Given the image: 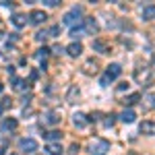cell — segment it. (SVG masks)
<instances>
[{
  "mask_svg": "<svg viewBox=\"0 0 155 155\" xmlns=\"http://www.w3.org/2000/svg\"><path fill=\"white\" fill-rule=\"evenodd\" d=\"M0 114H2V107H0Z\"/></svg>",
  "mask_w": 155,
  "mask_h": 155,
  "instance_id": "obj_38",
  "label": "cell"
},
{
  "mask_svg": "<svg viewBox=\"0 0 155 155\" xmlns=\"http://www.w3.org/2000/svg\"><path fill=\"white\" fill-rule=\"evenodd\" d=\"M79 17H81V6H74L71 12L64 15V23L66 25H74L77 21H79Z\"/></svg>",
  "mask_w": 155,
  "mask_h": 155,
  "instance_id": "obj_3",
  "label": "cell"
},
{
  "mask_svg": "<svg viewBox=\"0 0 155 155\" xmlns=\"http://www.w3.org/2000/svg\"><path fill=\"white\" fill-rule=\"evenodd\" d=\"M19 147H21V151H25V153L37 151V143L33 139H21V141H19Z\"/></svg>",
  "mask_w": 155,
  "mask_h": 155,
  "instance_id": "obj_4",
  "label": "cell"
},
{
  "mask_svg": "<svg viewBox=\"0 0 155 155\" xmlns=\"http://www.w3.org/2000/svg\"><path fill=\"white\" fill-rule=\"evenodd\" d=\"M46 19H48V15H46L44 11H31V15H29V21H31L33 25H41Z\"/></svg>",
  "mask_w": 155,
  "mask_h": 155,
  "instance_id": "obj_5",
  "label": "cell"
},
{
  "mask_svg": "<svg viewBox=\"0 0 155 155\" xmlns=\"http://www.w3.org/2000/svg\"><path fill=\"white\" fill-rule=\"evenodd\" d=\"M141 132H143V134H149V137H155V122L153 120L141 122Z\"/></svg>",
  "mask_w": 155,
  "mask_h": 155,
  "instance_id": "obj_8",
  "label": "cell"
},
{
  "mask_svg": "<svg viewBox=\"0 0 155 155\" xmlns=\"http://www.w3.org/2000/svg\"><path fill=\"white\" fill-rule=\"evenodd\" d=\"M46 151H48L50 155H62V147H60V143H50L48 147H46Z\"/></svg>",
  "mask_w": 155,
  "mask_h": 155,
  "instance_id": "obj_15",
  "label": "cell"
},
{
  "mask_svg": "<svg viewBox=\"0 0 155 155\" xmlns=\"http://www.w3.org/2000/svg\"><path fill=\"white\" fill-rule=\"evenodd\" d=\"M141 19H143V21H153L155 19V4H147V6H143Z\"/></svg>",
  "mask_w": 155,
  "mask_h": 155,
  "instance_id": "obj_7",
  "label": "cell"
},
{
  "mask_svg": "<svg viewBox=\"0 0 155 155\" xmlns=\"http://www.w3.org/2000/svg\"><path fill=\"white\" fill-rule=\"evenodd\" d=\"M12 87H15L17 91H21V89L25 87V81L23 79H15V81H12Z\"/></svg>",
  "mask_w": 155,
  "mask_h": 155,
  "instance_id": "obj_25",
  "label": "cell"
},
{
  "mask_svg": "<svg viewBox=\"0 0 155 155\" xmlns=\"http://www.w3.org/2000/svg\"><path fill=\"white\" fill-rule=\"evenodd\" d=\"M58 33H60V27H58V25H54V27H52V29L48 31V35H52V37H56Z\"/></svg>",
  "mask_w": 155,
  "mask_h": 155,
  "instance_id": "obj_29",
  "label": "cell"
},
{
  "mask_svg": "<svg viewBox=\"0 0 155 155\" xmlns=\"http://www.w3.org/2000/svg\"><path fill=\"white\" fill-rule=\"evenodd\" d=\"M134 81L139 85H143V87H151L153 85V72H151V68H147V66L134 68Z\"/></svg>",
  "mask_w": 155,
  "mask_h": 155,
  "instance_id": "obj_1",
  "label": "cell"
},
{
  "mask_svg": "<svg viewBox=\"0 0 155 155\" xmlns=\"http://www.w3.org/2000/svg\"><path fill=\"white\" fill-rule=\"evenodd\" d=\"M12 155H15V153H12Z\"/></svg>",
  "mask_w": 155,
  "mask_h": 155,
  "instance_id": "obj_39",
  "label": "cell"
},
{
  "mask_svg": "<svg viewBox=\"0 0 155 155\" xmlns=\"http://www.w3.org/2000/svg\"><path fill=\"white\" fill-rule=\"evenodd\" d=\"M71 35L74 37V39H79V37L85 35V29L83 27H74V29H71Z\"/></svg>",
  "mask_w": 155,
  "mask_h": 155,
  "instance_id": "obj_23",
  "label": "cell"
},
{
  "mask_svg": "<svg viewBox=\"0 0 155 155\" xmlns=\"http://www.w3.org/2000/svg\"><path fill=\"white\" fill-rule=\"evenodd\" d=\"M0 66H6V68L11 66V64H8V58H6V54H0Z\"/></svg>",
  "mask_w": 155,
  "mask_h": 155,
  "instance_id": "obj_28",
  "label": "cell"
},
{
  "mask_svg": "<svg viewBox=\"0 0 155 155\" xmlns=\"http://www.w3.org/2000/svg\"><path fill=\"white\" fill-rule=\"evenodd\" d=\"M128 89V83H120L118 85V91H126Z\"/></svg>",
  "mask_w": 155,
  "mask_h": 155,
  "instance_id": "obj_32",
  "label": "cell"
},
{
  "mask_svg": "<svg viewBox=\"0 0 155 155\" xmlns=\"http://www.w3.org/2000/svg\"><path fill=\"white\" fill-rule=\"evenodd\" d=\"M2 89H4V85H2V83H0V93H2Z\"/></svg>",
  "mask_w": 155,
  "mask_h": 155,
  "instance_id": "obj_36",
  "label": "cell"
},
{
  "mask_svg": "<svg viewBox=\"0 0 155 155\" xmlns=\"http://www.w3.org/2000/svg\"><path fill=\"white\" fill-rule=\"evenodd\" d=\"M143 107L145 110H155V93H147L143 97Z\"/></svg>",
  "mask_w": 155,
  "mask_h": 155,
  "instance_id": "obj_12",
  "label": "cell"
},
{
  "mask_svg": "<svg viewBox=\"0 0 155 155\" xmlns=\"http://www.w3.org/2000/svg\"><path fill=\"white\" fill-rule=\"evenodd\" d=\"M85 31H89V33H97L99 31V25H97V21L93 17H87L85 19Z\"/></svg>",
  "mask_w": 155,
  "mask_h": 155,
  "instance_id": "obj_9",
  "label": "cell"
},
{
  "mask_svg": "<svg viewBox=\"0 0 155 155\" xmlns=\"http://www.w3.org/2000/svg\"><path fill=\"white\" fill-rule=\"evenodd\" d=\"M0 31H4V23H2V19H0Z\"/></svg>",
  "mask_w": 155,
  "mask_h": 155,
  "instance_id": "obj_34",
  "label": "cell"
},
{
  "mask_svg": "<svg viewBox=\"0 0 155 155\" xmlns=\"http://www.w3.org/2000/svg\"><path fill=\"white\" fill-rule=\"evenodd\" d=\"M134 118H137V114H134L132 110H124V112L120 114V120H122V122H126V124L134 122Z\"/></svg>",
  "mask_w": 155,
  "mask_h": 155,
  "instance_id": "obj_13",
  "label": "cell"
},
{
  "mask_svg": "<svg viewBox=\"0 0 155 155\" xmlns=\"http://www.w3.org/2000/svg\"><path fill=\"white\" fill-rule=\"evenodd\" d=\"M35 39H37V41H46V39H48V31H37Z\"/></svg>",
  "mask_w": 155,
  "mask_h": 155,
  "instance_id": "obj_26",
  "label": "cell"
},
{
  "mask_svg": "<svg viewBox=\"0 0 155 155\" xmlns=\"http://www.w3.org/2000/svg\"><path fill=\"white\" fill-rule=\"evenodd\" d=\"M137 101H141V95H139V93H132V95H128V97L122 99L124 106H132V104H137Z\"/></svg>",
  "mask_w": 155,
  "mask_h": 155,
  "instance_id": "obj_16",
  "label": "cell"
},
{
  "mask_svg": "<svg viewBox=\"0 0 155 155\" xmlns=\"http://www.w3.org/2000/svg\"><path fill=\"white\" fill-rule=\"evenodd\" d=\"M153 68H155V56H153Z\"/></svg>",
  "mask_w": 155,
  "mask_h": 155,
  "instance_id": "obj_37",
  "label": "cell"
},
{
  "mask_svg": "<svg viewBox=\"0 0 155 155\" xmlns=\"http://www.w3.org/2000/svg\"><path fill=\"white\" fill-rule=\"evenodd\" d=\"M93 50L101 52V54H106V52H107V44H106V41H101V39H95V41H93Z\"/></svg>",
  "mask_w": 155,
  "mask_h": 155,
  "instance_id": "obj_18",
  "label": "cell"
},
{
  "mask_svg": "<svg viewBox=\"0 0 155 155\" xmlns=\"http://www.w3.org/2000/svg\"><path fill=\"white\" fill-rule=\"evenodd\" d=\"M46 4H48V6H56V4H58V0H46Z\"/></svg>",
  "mask_w": 155,
  "mask_h": 155,
  "instance_id": "obj_33",
  "label": "cell"
},
{
  "mask_svg": "<svg viewBox=\"0 0 155 155\" xmlns=\"http://www.w3.org/2000/svg\"><path fill=\"white\" fill-rule=\"evenodd\" d=\"M4 151H6V149H4V147H0V155H4Z\"/></svg>",
  "mask_w": 155,
  "mask_h": 155,
  "instance_id": "obj_35",
  "label": "cell"
},
{
  "mask_svg": "<svg viewBox=\"0 0 155 155\" xmlns=\"http://www.w3.org/2000/svg\"><path fill=\"white\" fill-rule=\"evenodd\" d=\"M41 120H44V124H58L60 122V114L58 112H48Z\"/></svg>",
  "mask_w": 155,
  "mask_h": 155,
  "instance_id": "obj_11",
  "label": "cell"
},
{
  "mask_svg": "<svg viewBox=\"0 0 155 155\" xmlns=\"http://www.w3.org/2000/svg\"><path fill=\"white\" fill-rule=\"evenodd\" d=\"M4 128H6V130H15V128H17V120L15 118H6L4 120Z\"/></svg>",
  "mask_w": 155,
  "mask_h": 155,
  "instance_id": "obj_22",
  "label": "cell"
},
{
  "mask_svg": "<svg viewBox=\"0 0 155 155\" xmlns=\"http://www.w3.org/2000/svg\"><path fill=\"white\" fill-rule=\"evenodd\" d=\"M12 23L17 25V27H25V25H27V17H25V15H19V12H17V15L12 17Z\"/></svg>",
  "mask_w": 155,
  "mask_h": 155,
  "instance_id": "obj_17",
  "label": "cell"
},
{
  "mask_svg": "<svg viewBox=\"0 0 155 155\" xmlns=\"http://www.w3.org/2000/svg\"><path fill=\"white\" fill-rule=\"evenodd\" d=\"M74 97H79V89L77 87H71V91H68V97H66V101H71L72 104V99Z\"/></svg>",
  "mask_w": 155,
  "mask_h": 155,
  "instance_id": "obj_24",
  "label": "cell"
},
{
  "mask_svg": "<svg viewBox=\"0 0 155 155\" xmlns=\"http://www.w3.org/2000/svg\"><path fill=\"white\" fill-rule=\"evenodd\" d=\"M72 124H74L77 128H83L85 124H87V118H85L83 114H74V116H72Z\"/></svg>",
  "mask_w": 155,
  "mask_h": 155,
  "instance_id": "obj_14",
  "label": "cell"
},
{
  "mask_svg": "<svg viewBox=\"0 0 155 155\" xmlns=\"http://www.w3.org/2000/svg\"><path fill=\"white\" fill-rule=\"evenodd\" d=\"M85 72H87V74H91V72L95 74V72H97V62H95V60H89V62L85 64Z\"/></svg>",
  "mask_w": 155,
  "mask_h": 155,
  "instance_id": "obj_19",
  "label": "cell"
},
{
  "mask_svg": "<svg viewBox=\"0 0 155 155\" xmlns=\"http://www.w3.org/2000/svg\"><path fill=\"white\" fill-rule=\"evenodd\" d=\"M120 72H122V68H120V64H110L107 66L106 74H104V79H101V85H107L110 81H114V79H118Z\"/></svg>",
  "mask_w": 155,
  "mask_h": 155,
  "instance_id": "obj_2",
  "label": "cell"
},
{
  "mask_svg": "<svg viewBox=\"0 0 155 155\" xmlns=\"http://www.w3.org/2000/svg\"><path fill=\"white\" fill-rule=\"evenodd\" d=\"M77 151H79V145H77V143H72V145H71V149H68V155H74Z\"/></svg>",
  "mask_w": 155,
  "mask_h": 155,
  "instance_id": "obj_31",
  "label": "cell"
},
{
  "mask_svg": "<svg viewBox=\"0 0 155 155\" xmlns=\"http://www.w3.org/2000/svg\"><path fill=\"white\" fill-rule=\"evenodd\" d=\"M107 147V141H101V139H95V141H91V145H89V149H91V153L95 151V153H101V151H106Z\"/></svg>",
  "mask_w": 155,
  "mask_h": 155,
  "instance_id": "obj_6",
  "label": "cell"
},
{
  "mask_svg": "<svg viewBox=\"0 0 155 155\" xmlns=\"http://www.w3.org/2000/svg\"><path fill=\"white\" fill-rule=\"evenodd\" d=\"M0 107H2V110H4V107H12V99L11 97H4L2 104H0Z\"/></svg>",
  "mask_w": 155,
  "mask_h": 155,
  "instance_id": "obj_27",
  "label": "cell"
},
{
  "mask_svg": "<svg viewBox=\"0 0 155 155\" xmlns=\"http://www.w3.org/2000/svg\"><path fill=\"white\" fill-rule=\"evenodd\" d=\"M66 52L71 54L72 58H77V56H81V54H83V46H81L79 41H74V44H71V46L66 48Z\"/></svg>",
  "mask_w": 155,
  "mask_h": 155,
  "instance_id": "obj_10",
  "label": "cell"
},
{
  "mask_svg": "<svg viewBox=\"0 0 155 155\" xmlns=\"http://www.w3.org/2000/svg\"><path fill=\"white\" fill-rule=\"evenodd\" d=\"M48 56H50V50L48 48H39V50H37V54H35L37 60H46Z\"/></svg>",
  "mask_w": 155,
  "mask_h": 155,
  "instance_id": "obj_21",
  "label": "cell"
},
{
  "mask_svg": "<svg viewBox=\"0 0 155 155\" xmlns=\"http://www.w3.org/2000/svg\"><path fill=\"white\" fill-rule=\"evenodd\" d=\"M44 137H46L48 141H60V139H62V134H60L58 130H50V132H46Z\"/></svg>",
  "mask_w": 155,
  "mask_h": 155,
  "instance_id": "obj_20",
  "label": "cell"
},
{
  "mask_svg": "<svg viewBox=\"0 0 155 155\" xmlns=\"http://www.w3.org/2000/svg\"><path fill=\"white\" fill-rule=\"evenodd\" d=\"M114 118H116V116H112V114H110V116H107V118L104 120V124H106L107 128H110V126H112V124H114Z\"/></svg>",
  "mask_w": 155,
  "mask_h": 155,
  "instance_id": "obj_30",
  "label": "cell"
}]
</instances>
